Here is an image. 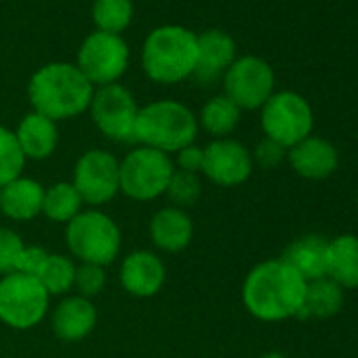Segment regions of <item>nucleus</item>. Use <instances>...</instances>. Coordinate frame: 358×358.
I'll return each mask as SVG.
<instances>
[{"label": "nucleus", "mask_w": 358, "mask_h": 358, "mask_svg": "<svg viewBox=\"0 0 358 358\" xmlns=\"http://www.w3.org/2000/svg\"><path fill=\"white\" fill-rule=\"evenodd\" d=\"M306 293V280L282 259L257 264L245 278L243 303L259 320L295 318Z\"/></svg>", "instance_id": "obj_1"}, {"label": "nucleus", "mask_w": 358, "mask_h": 358, "mask_svg": "<svg viewBox=\"0 0 358 358\" xmlns=\"http://www.w3.org/2000/svg\"><path fill=\"white\" fill-rule=\"evenodd\" d=\"M95 87L70 62H51L38 68L28 83V99L34 112L53 122L89 112Z\"/></svg>", "instance_id": "obj_2"}, {"label": "nucleus", "mask_w": 358, "mask_h": 358, "mask_svg": "<svg viewBox=\"0 0 358 358\" xmlns=\"http://www.w3.org/2000/svg\"><path fill=\"white\" fill-rule=\"evenodd\" d=\"M196 32L186 26L166 24L154 28L141 45L143 74L158 85H177L194 76Z\"/></svg>", "instance_id": "obj_3"}, {"label": "nucleus", "mask_w": 358, "mask_h": 358, "mask_svg": "<svg viewBox=\"0 0 358 358\" xmlns=\"http://www.w3.org/2000/svg\"><path fill=\"white\" fill-rule=\"evenodd\" d=\"M196 135L199 120L186 103L158 99L139 108L133 141L171 156L190 143H196Z\"/></svg>", "instance_id": "obj_4"}, {"label": "nucleus", "mask_w": 358, "mask_h": 358, "mask_svg": "<svg viewBox=\"0 0 358 358\" xmlns=\"http://www.w3.org/2000/svg\"><path fill=\"white\" fill-rule=\"evenodd\" d=\"M66 245L80 264L110 266L122 247L118 224L99 209H85L66 224Z\"/></svg>", "instance_id": "obj_5"}, {"label": "nucleus", "mask_w": 358, "mask_h": 358, "mask_svg": "<svg viewBox=\"0 0 358 358\" xmlns=\"http://www.w3.org/2000/svg\"><path fill=\"white\" fill-rule=\"evenodd\" d=\"M173 171L169 154L137 145L120 160V192L137 203L156 201L164 196Z\"/></svg>", "instance_id": "obj_6"}, {"label": "nucleus", "mask_w": 358, "mask_h": 358, "mask_svg": "<svg viewBox=\"0 0 358 358\" xmlns=\"http://www.w3.org/2000/svg\"><path fill=\"white\" fill-rule=\"evenodd\" d=\"M51 295L36 276L13 272L0 276V322L15 331L34 329L49 314Z\"/></svg>", "instance_id": "obj_7"}, {"label": "nucleus", "mask_w": 358, "mask_h": 358, "mask_svg": "<svg viewBox=\"0 0 358 358\" xmlns=\"http://www.w3.org/2000/svg\"><path fill=\"white\" fill-rule=\"evenodd\" d=\"M131 62L129 45L118 34L91 32L76 53V68L97 89L120 83Z\"/></svg>", "instance_id": "obj_8"}, {"label": "nucleus", "mask_w": 358, "mask_h": 358, "mask_svg": "<svg viewBox=\"0 0 358 358\" xmlns=\"http://www.w3.org/2000/svg\"><path fill=\"white\" fill-rule=\"evenodd\" d=\"M312 127L314 112L310 103L295 91H274V95L262 106L264 135L287 150L310 137Z\"/></svg>", "instance_id": "obj_9"}, {"label": "nucleus", "mask_w": 358, "mask_h": 358, "mask_svg": "<svg viewBox=\"0 0 358 358\" xmlns=\"http://www.w3.org/2000/svg\"><path fill=\"white\" fill-rule=\"evenodd\" d=\"M72 184L89 209H99L120 192V160L101 148L87 150L74 164Z\"/></svg>", "instance_id": "obj_10"}, {"label": "nucleus", "mask_w": 358, "mask_h": 358, "mask_svg": "<svg viewBox=\"0 0 358 358\" xmlns=\"http://www.w3.org/2000/svg\"><path fill=\"white\" fill-rule=\"evenodd\" d=\"M224 95L232 99L241 110H262V106L274 95V70L257 55L236 57L234 64L222 76Z\"/></svg>", "instance_id": "obj_11"}, {"label": "nucleus", "mask_w": 358, "mask_h": 358, "mask_svg": "<svg viewBox=\"0 0 358 358\" xmlns=\"http://www.w3.org/2000/svg\"><path fill=\"white\" fill-rule=\"evenodd\" d=\"M137 112H139V106L133 93L120 83L97 87L93 91L89 114L93 118V124L99 129V133L112 141H118V143L133 141Z\"/></svg>", "instance_id": "obj_12"}, {"label": "nucleus", "mask_w": 358, "mask_h": 358, "mask_svg": "<svg viewBox=\"0 0 358 358\" xmlns=\"http://www.w3.org/2000/svg\"><path fill=\"white\" fill-rule=\"evenodd\" d=\"M211 184L220 188H234L245 184L253 173L251 152L236 139H213L205 148L203 171Z\"/></svg>", "instance_id": "obj_13"}, {"label": "nucleus", "mask_w": 358, "mask_h": 358, "mask_svg": "<svg viewBox=\"0 0 358 358\" xmlns=\"http://www.w3.org/2000/svg\"><path fill=\"white\" fill-rule=\"evenodd\" d=\"M164 262L154 251H133L120 264V285L133 297H154L164 287Z\"/></svg>", "instance_id": "obj_14"}, {"label": "nucleus", "mask_w": 358, "mask_h": 358, "mask_svg": "<svg viewBox=\"0 0 358 358\" xmlns=\"http://www.w3.org/2000/svg\"><path fill=\"white\" fill-rule=\"evenodd\" d=\"M97 324L95 303L83 295H66L51 314V327L57 339L78 343L87 339Z\"/></svg>", "instance_id": "obj_15"}, {"label": "nucleus", "mask_w": 358, "mask_h": 358, "mask_svg": "<svg viewBox=\"0 0 358 358\" xmlns=\"http://www.w3.org/2000/svg\"><path fill=\"white\" fill-rule=\"evenodd\" d=\"M196 70L194 76L201 83H215L220 80L226 70L236 59V43L224 30H205L196 34Z\"/></svg>", "instance_id": "obj_16"}, {"label": "nucleus", "mask_w": 358, "mask_h": 358, "mask_svg": "<svg viewBox=\"0 0 358 358\" xmlns=\"http://www.w3.org/2000/svg\"><path fill=\"white\" fill-rule=\"evenodd\" d=\"M291 169L306 179H324L335 173L339 164V154L335 145L322 137H306L287 150Z\"/></svg>", "instance_id": "obj_17"}, {"label": "nucleus", "mask_w": 358, "mask_h": 358, "mask_svg": "<svg viewBox=\"0 0 358 358\" xmlns=\"http://www.w3.org/2000/svg\"><path fill=\"white\" fill-rule=\"evenodd\" d=\"M150 241L162 253L184 251L194 236V224L188 211L177 207H162L150 220Z\"/></svg>", "instance_id": "obj_18"}, {"label": "nucleus", "mask_w": 358, "mask_h": 358, "mask_svg": "<svg viewBox=\"0 0 358 358\" xmlns=\"http://www.w3.org/2000/svg\"><path fill=\"white\" fill-rule=\"evenodd\" d=\"M45 186L32 177H17L0 188V213L13 222H32L43 215Z\"/></svg>", "instance_id": "obj_19"}, {"label": "nucleus", "mask_w": 358, "mask_h": 358, "mask_svg": "<svg viewBox=\"0 0 358 358\" xmlns=\"http://www.w3.org/2000/svg\"><path fill=\"white\" fill-rule=\"evenodd\" d=\"M287 266H291L306 282L327 278L329 274V241L318 234H306L293 241L282 257Z\"/></svg>", "instance_id": "obj_20"}, {"label": "nucleus", "mask_w": 358, "mask_h": 358, "mask_svg": "<svg viewBox=\"0 0 358 358\" xmlns=\"http://www.w3.org/2000/svg\"><path fill=\"white\" fill-rule=\"evenodd\" d=\"M17 137V143L26 156V160H47L55 154L57 143H59V129L57 122L51 118L38 114V112H28L17 129L13 131Z\"/></svg>", "instance_id": "obj_21"}, {"label": "nucleus", "mask_w": 358, "mask_h": 358, "mask_svg": "<svg viewBox=\"0 0 358 358\" xmlns=\"http://www.w3.org/2000/svg\"><path fill=\"white\" fill-rule=\"evenodd\" d=\"M343 306V289L333 282L331 278H320L306 282V293L301 308L295 318L310 320V318H331Z\"/></svg>", "instance_id": "obj_22"}, {"label": "nucleus", "mask_w": 358, "mask_h": 358, "mask_svg": "<svg viewBox=\"0 0 358 358\" xmlns=\"http://www.w3.org/2000/svg\"><path fill=\"white\" fill-rule=\"evenodd\" d=\"M341 289L358 287V236L343 234L329 241V274Z\"/></svg>", "instance_id": "obj_23"}, {"label": "nucleus", "mask_w": 358, "mask_h": 358, "mask_svg": "<svg viewBox=\"0 0 358 358\" xmlns=\"http://www.w3.org/2000/svg\"><path fill=\"white\" fill-rule=\"evenodd\" d=\"M241 112L243 110L224 93L215 95L201 108V114L196 116L199 129H205L215 139L230 137L241 122Z\"/></svg>", "instance_id": "obj_24"}, {"label": "nucleus", "mask_w": 358, "mask_h": 358, "mask_svg": "<svg viewBox=\"0 0 358 358\" xmlns=\"http://www.w3.org/2000/svg\"><path fill=\"white\" fill-rule=\"evenodd\" d=\"M83 207L85 203L72 182H57L45 188L43 215L47 220L57 224H68L83 211Z\"/></svg>", "instance_id": "obj_25"}, {"label": "nucleus", "mask_w": 358, "mask_h": 358, "mask_svg": "<svg viewBox=\"0 0 358 358\" xmlns=\"http://www.w3.org/2000/svg\"><path fill=\"white\" fill-rule=\"evenodd\" d=\"M133 17H135L133 0H93L91 20L97 32L122 36V32L131 26Z\"/></svg>", "instance_id": "obj_26"}, {"label": "nucleus", "mask_w": 358, "mask_h": 358, "mask_svg": "<svg viewBox=\"0 0 358 358\" xmlns=\"http://www.w3.org/2000/svg\"><path fill=\"white\" fill-rule=\"evenodd\" d=\"M74 276H76V264L72 257L62 253H49L47 262L43 264L41 272L36 274L38 282L45 287V291L53 295H66L74 289Z\"/></svg>", "instance_id": "obj_27"}, {"label": "nucleus", "mask_w": 358, "mask_h": 358, "mask_svg": "<svg viewBox=\"0 0 358 358\" xmlns=\"http://www.w3.org/2000/svg\"><path fill=\"white\" fill-rule=\"evenodd\" d=\"M164 196L171 201V207L177 209H190L199 203V199L203 196V182L199 173H188V171H179L175 169Z\"/></svg>", "instance_id": "obj_28"}, {"label": "nucleus", "mask_w": 358, "mask_h": 358, "mask_svg": "<svg viewBox=\"0 0 358 358\" xmlns=\"http://www.w3.org/2000/svg\"><path fill=\"white\" fill-rule=\"evenodd\" d=\"M26 162L28 160L17 143L15 133L7 127H0V188L22 177Z\"/></svg>", "instance_id": "obj_29"}, {"label": "nucleus", "mask_w": 358, "mask_h": 358, "mask_svg": "<svg viewBox=\"0 0 358 358\" xmlns=\"http://www.w3.org/2000/svg\"><path fill=\"white\" fill-rule=\"evenodd\" d=\"M24 247H26L24 238L15 230L0 226V276L17 272V264Z\"/></svg>", "instance_id": "obj_30"}, {"label": "nucleus", "mask_w": 358, "mask_h": 358, "mask_svg": "<svg viewBox=\"0 0 358 358\" xmlns=\"http://www.w3.org/2000/svg\"><path fill=\"white\" fill-rule=\"evenodd\" d=\"M106 268L95 264H78L76 276H74V289L76 295H83L87 299H93L99 295L106 287Z\"/></svg>", "instance_id": "obj_31"}, {"label": "nucleus", "mask_w": 358, "mask_h": 358, "mask_svg": "<svg viewBox=\"0 0 358 358\" xmlns=\"http://www.w3.org/2000/svg\"><path fill=\"white\" fill-rule=\"evenodd\" d=\"M251 156H253V162H257L259 166H264V169H274V166H278V164L287 158V148H282L280 143H276V141L264 137V139L257 143V148H255V152H253Z\"/></svg>", "instance_id": "obj_32"}, {"label": "nucleus", "mask_w": 358, "mask_h": 358, "mask_svg": "<svg viewBox=\"0 0 358 358\" xmlns=\"http://www.w3.org/2000/svg\"><path fill=\"white\" fill-rule=\"evenodd\" d=\"M203 158H205V148L196 145V143H190L186 148H182L177 154H175V169L179 171H188V173H199L203 171Z\"/></svg>", "instance_id": "obj_33"}, {"label": "nucleus", "mask_w": 358, "mask_h": 358, "mask_svg": "<svg viewBox=\"0 0 358 358\" xmlns=\"http://www.w3.org/2000/svg\"><path fill=\"white\" fill-rule=\"evenodd\" d=\"M49 251L36 245H26L22 255H20V264H17V272L28 274V276H36L43 268V264L47 262Z\"/></svg>", "instance_id": "obj_34"}, {"label": "nucleus", "mask_w": 358, "mask_h": 358, "mask_svg": "<svg viewBox=\"0 0 358 358\" xmlns=\"http://www.w3.org/2000/svg\"><path fill=\"white\" fill-rule=\"evenodd\" d=\"M262 358H287L282 352H268V354H264Z\"/></svg>", "instance_id": "obj_35"}, {"label": "nucleus", "mask_w": 358, "mask_h": 358, "mask_svg": "<svg viewBox=\"0 0 358 358\" xmlns=\"http://www.w3.org/2000/svg\"><path fill=\"white\" fill-rule=\"evenodd\" d=\"M356 207H358V201H356Z\"/></svg>", "instance_id": "obj_36"}]
</instances>
